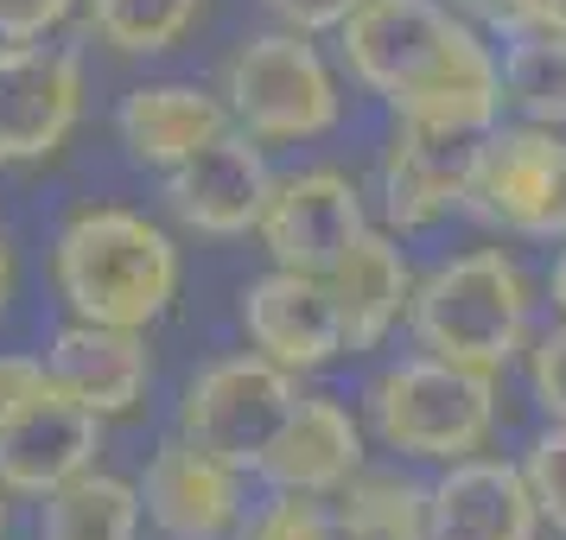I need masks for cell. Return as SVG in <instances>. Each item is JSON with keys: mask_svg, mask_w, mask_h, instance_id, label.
<instances>
[{"mask_svg": "<svg viewBox=\"0 0 566 540\" xmlns=\"http://www.w3.org/2000/svg\"><path fill=\"white\" fill-rule=\"evenodd\" d=\"M528 382H535L541 413L566 426V325H554V331L535 343V357H528Z\"/></svg>", "mask_w": 566, "mask_h": 540, "instance_id": "obj_27", "label": "cell"}, {"mask_svg": "<svg viewBox=\"0 0 566 540\" xmlns=\"http://www.w3.org/2000/svg\"><path fill=\"white\" fill-rule=\"evenodd\" d=\"M369 426H376V438L388 452L459 464L496 426V382H490V369H464V362H446V357H413L376 382Z\"/></svg>", "mask_w": 566, "mask_h": 540, "instance_id": "obj_4", "label": "cell"}, {"mask_svg": "<svg viewBox=\"0 0 566 540\" xmlns=\"http://www.w3.org/2000/svg\"><path fill=\"white\" fill-rule=\"evenodd\" d=\"M363 7H369V0H268V13H274L286 32H306V39L312 32H344Z\"/></svg>", "mask_w": 566, "mask_h": 540, "instance_id": "obj_28", "label": "cell"}, {"mask_svg": "<svg viewBox=\"0 0 566 540\" xmlns=\"http://www.w3.org/2000/svg\"><path fill=\"white\" fill-rule=\"evenodd\" d=\"M7 286H13V255H7V242H0V299H7Z\"/></svg>", "mask_w": 566, "mask_h": 540, "instance_id": "obj_32", "label": "cell"}, {"mask_svg": "<svg viewBox=\"0 0 566 540\" xmlns=\"http://www.w3.org/2000/svg\"><path fill=\"white\" fill-rule=\"evenodd\" d=\"M547 293H554V306H560V318H566V242H560V255H554V274H547Z\"/></svg>", "mask_w": 566, "mask_h": 540, "instance_id": "obj_31", "label": "cell"}, {"mask_svg": "<svg viewBox=\"0 0 566 540\" xmlns=\"http://www.w3.org/2000/svg\"><path fill=\"white\" fill-rule=\"evenodd\" d=\"M408 325L427 357L464 362V369H503L528 337V286L503 248H478L433 267L413 286Z\"/></svg>", "mask_w": 566, "mask_h": 540, "instance_id": "obj_3", "label": "cell"}, {"mask_svg": "<svg viewBox=\"0 0 566 540\" xmlns=\"http://www.w3.org/2000/svg\"><path fill=\"white\" fill-rule=\"evenodd\" d=\"M223 108L255 140H312L337 121V83L306 32H261L223 71Z\"/></svg>", "mask_w": 566, "mask_h": 540, "instance_id": "obj_5", "label": "cell"}, {"mask_svg": "<svg viewBox=\"0 0 566 540\" xmlns=\"http://www.w3.org/2000/svg\"><path fill=\"white\" fill-rule=\"evenodd\" d=\"M325 280H332L337 318H344V350H376L388 337V325H395L413 299L408 261H401V248H395L382 230H363V242L337 261Z\"/></svg>", "mask_w": 566, "mask_h": 540, "instance_id": "obj_19", "label": "cell"}, {"mask_svg": "<svg viewBox=\"0 0 566 540\" xmlns=\"http://www.w3.org/2000/svg\"><path fill=\"white\" fill-rule=\"evenodd\" d=\"M140 489L122 477H96L83 470L64 489L45 496L39 509V540H134L140 534Z\"/></svg>", "mask_w": 566, "mask_h": 540, "instance_id": "obj_20", "label": "cell"}, {"mask_svg": "<svg viewBox=\"0 0 566 540\" xmlns=\"http://www.w3.org/2000/svg\"><path fill=\"white\" fill-rule=\"evenodd\" d=\"M115 128H122V147H128L140 166L172 172V166H185L198 147H210V140L223 128H235V121H230V108L217 103V96H205V89L147 83V89H128Z\"/></svg>", "mask_w": 566, "mask_h": 540, "instance_id": "obj_18", "label": "cell"}, {"mask_svg": "<svg viewBox=\"0 0 566 540\" xmlns=\"http://www.w3.org/2000/svg\"><path fill=\"white\" fill-rule=\"evenodd\" d=\"M496 71H503V108L535 128H566V32H515Z\"/></svg>", "mask_w": 566, "mask_h": 540, "instance_id": "obj_21", "label": "cell"}, {"mask_svg": "<svg viewBox=\"0 0 566 540\" xmlns=\"http://www.w3.org/2000/svg\"><path fill=\"white\" fill-rule=\"evenodd\" d=\"M268 198H274L268 159H261L255 134H242V128H223L210 147H198L185 166L166 172V204H172V216L185 230H198V235L261 230Z\"/></svg>", "mask_w": 566, "mask_h": 540, "instance_id": "obj_10", "label": "cell"}, {"mask_svg": "<svg viewBox=\"0 0 566 540\" xmlns=\"http://www.w3.org/2000/svg\"><path fill=\"white\" fill-rule=\"evenodd\" d=\"M293 407H300L293 375L274 357H230L185 388L179 438L205 445L210 458L235 464V470H261Z\"/></svg>", "mask_w": 566, "mask_h": 540, "instance_id": "obj_7", "label": "cell"}, {"mask_svg": "<svg viewBox=\"0 0 566 540\" xmlns=\"http://www.w3.org/2000/svg\"><path fill=\"white\" fill-rule=\"evenodd\" d=\"M242 540H337V521L318 509V496H293V489H281L261 515H249Z\"/></svg>", "mask_w": 566, "mask_h": 540, "instance_id": "obj_24", "label": "cell"}, {"mask_svg": "<svg viewBox=\"0 0 566 540\" xmlns=\"http://www.w3.org/2000/svg\"><path fill=\"white\" fill-rule=\"evenodd\" d=\"M242 325H249L261 357H274L281 369H318L344 350V318H337L332 280L300 274V267H274L268 280L249 286Z\"/></svg>", "mask_w": 566, "mask_h": 540, "instance_id": "obj_14", "label": "cell"}, {"mask_svg": "<svg viewBox=\"0 0 566 540\" xmlns=\"http://www.w3.org/2000/svg\"><path fill=\"white\" fill-rule=\"evenodd\" d=\"M83 108V64L71 45L0 39V159H45L64 147Z\"/></svg>", "mask_w": 566, "mask_h": 540, "instance_id": "obj_8", "label": "cell"}, {"mask_svg": "<svg viewBox=\"0 0 566 540\" xmlns=\"http://www.w3.org/2000/svg\"><path fill=\"white\" fill-rule=\"evenodd\" d=\"M261 477L293 496H337L363 477V433L357 420L325 401V394H300V407L286 413V426L274 433Z\"/></svg>", "mask_w": 566, "mask_h": 540, "instance_id": "obj_16", "label": "cell"}, {"mask_svg": "<svg viewBox=\"0 0 566 540\" xmlns=\"http://www.w3.org/2000/svg\"><path fill=\"white\" fill-rule=\"evenodd\" d=\"M344 64L413 128L490 134L503 115V71L446 0H369L344 27Z\"/></svg>", "mask_w": 566, "mask_h": 540, "instance_id": "obj_1", "label": "cell"}, {"mask_svg": "<svg viewBox=\"0 0 566 540\" xmlns=\"http://www.w3.org/2000/svg\"><path fill=\"white\" fill-rule=\"evenodd\" d=\"M484 134H439V128H395V147L382 159V198H388V223L420 230L446 210H464L471 191V159H478Z\"/></svg>", "mask_w": 566, "mask_h": 540, "instance_id": "obj_15", "label": "cell"}, {"mask_svg": "<svg viewBox=\"0 0 566 540\" xmlns=\"http://www.w3.org/2000/svg\"><path fill=\"white\" fill-rule=\"evenodd\" d=\"M464 210L484 216L490 230L566 242V140H554V128H535V121L490 128L471 159Z\"/></svg>", "mask_w": 566, "mask_h": 540, "instance_id": "obj_6", "label": "cell"}, {"mask_svg": "<svg viewBox=\"0 0 566 540\" xmlns=\"http://www.w3.org/2000/svg\"><path fill=\"white\" fill-rule=\"evenodd\" d=\"M452 7H464L471 20H484L503 39H515V32H566V0H452Z\"/></svg>", "mask_w": 566, "mask_h": 540, "instance_id": "obj_26", "label": "cell"}, {"mask_svg": "<svg viewBox=\"0 0 566 540\" xmlns=\"http://www.w3.org/2000/svg\"><path fill=\"white\" fill-rule=\"evenodd\" d=\"M45 375H52V388H64L71 401H83L103 420L108 413H128L147 394V382H154L140 331H128V325H90V318H77L71 331L52 337Z\"/></svg>", "mask_w": 566, "mask_h": 540, "instance_id": "obj_17", "label": "cell"}, {"mask_svg": "<svg viewBox=\"0 0 566 540\" xmlns=\"http://www.w3.org/2000/svg\"><path fill=\"white\" fill-rule=\"evenodd\" d=\"M96 445H103V413L71 401L45 375V388L27 394L0 426V489L52 496V489H64L71 477H83L96 464Z\"/></svg>", "mask_w": 566, "mask_h": 540, "instance_id": "obj_9", "label": "cell"}, {"mask_svg": "<svg viewBox=\"0 0 566 540\" xmlns=\"http://www.w3.org/2000/svg\"><path fill=\"white\" fill-rule=\"evenodd\" d=\"M205 0H90V32L122 57H154L179 45Z\"/></svg>", "mask_w": 566, "mask_h": 540, "instance_id": "obj_22", "label": "cell"}, {"mask_svg": "<svg viewBox=\"0 0 566 540\" xmlns=\"http://www.w3.org/2000/svg\"><path fill=\"white\" fill-rule=\"evenodd\" d=\"M0 528H7V515H0Z\"/></svg>", "mask_w": 566, "mask_h": 540, "instance_id": "obj_33", "label": "cell"}, {"mask_svg": "<svg viewBox=\"0 0 566 540\" xmlns=\"http://www.w3.org/2000/svg\"><path fill=\"white\" fill-rule=\"evenodd\" d=\"M427 540H541L528 470L503 458H459L427 489Z\"/></svg>", "mask_w": 566, "mask_h": 540, "instance_id": "obj_12", "label": "cell"}, {"mask_svg": "<svg viewBox=\"0 0 566 540\" xmlns=\"http://www.w3.org/2000/svg\"><path fill=\"white\" fill-rule=\"evenodd\" d=\"M337 540H427V489L395 477H357L337 515Z\"/></svg>", "mask_w": 566, "mask_h": 540, "instance_id": "obj_23", "label": "cell"}, {"mask_svg": "<svg viewBox=\"0 0 566 540\" xmlns=\"http://www.w3.org/2000/svg\"><path fill=\"white\" fill-rule=\"evenodd\" d=\"M77 13V0H0V39H45Z\"/></svg>", "mask_w": 566, "mask_h": 540, "instance_id": "obj_29", "label": "cell"}, {"mask_svg": "<svg viewBox=\"0 0 566 540\" xmlns=\"http://www.w3.org/2000/svg\"><path fill=\"white\" fill-rule=\"evenodd\" d=\"M57 286L77 318L147 331L179 293V255L166 230L128 210H83L57 235Z\"/></svg>", "mask_w": 566, "mask_h": 540, "instance_id": "obj_2", "label": "cell"}, {"mask_svg": "<svg viewBox=\"0 0 566 540\" xmlns=\"http://www.w3.org/2000/svg\"><path fill=\"white\" fill-rule=\"evenodd\" d=\"M369 230L363 198L350 179L337 172H300V179L274 184L268 216H261V242L274 267H300V274H332Z\"/></svg>", "mask_w": 566, "mask_h": 540, "instance_id": "obj_11", "label": "cell"}, {"mask_svg": "<svg viewBox=\"0 0 566 540\" xmlns=\"http://www.w3.org/2000/svg\"><path fill=\"white\" fill-rule=\"evenodd\" d=\"M45 388V362H27V357H0V426H7V413L20 407L27 394Z\"/></svg>", "mask_w": 566, "mask_h": 540, "instance_id": "obj_30", "label": "cell"}, {"mask_svg": "<svg viewBox=\"0 0 566 540\" xmlns=\"http://www.w3.org/2000/svg\"><path fill=\"white\" fill-rule=\"evenodd\" d=\"M140 502L159 534L172 540H223L242 521V470L210 458L191 438H166L147 464Z\"/></svg>", "mask_w": 566, "mask_h": 540, "instance_id": "obj_13", "label": "cell"}, {"mask_svg": "<svg viewBox=\"0 0 566 540\" xmlns=\"http://www.w3.org/2000/svg\"><path fill=\"white\" fill-rule=\"evenodd\" d=\"M522 470H528V489H535V502H541V521H554L566 534V426L560 420L528 445Z\"/></svg>", "mask_w": 566, "mask_h": 540, "instance_id": "obj_25", "label": "cell"}]
</instances>
